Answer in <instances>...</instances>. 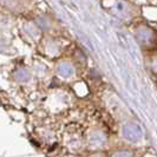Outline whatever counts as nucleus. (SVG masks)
I'll return each mask as SVG.
<instances>
[{"label":"nucleus","mask_w":157,"mask_h":157,"mask_svg":"<svg viewBox=\"0 0 157 157\" xmlns=\"http://www.w3.org/2000/svg\"><path fill=\"white\" fill-rule=\"evenodd\" d=\"M113 157H132V154L130 151H119L117 154H115Z\"/></svg>","instance_id":"obj_4"},{"label":"nucleus","mask_w":157,"mask_h":157,"mask_svg":"<svg viewBox=\"0 0 157 157\" xmlns=\"http://www.w3.org/2000/svg\"><path fill=\"white\" fill-rule=\"evenodd\" d=\"M122 134L126 141L131 142V143H137L142 141L144 136L142 126L137 123H126L122 129Z\"/></svg>","instance_id":"obj_1"},{"label":"nucleus","mask_w":157,"mask_h":157,"mask_svg":"<svg viewBox=\"0 0 157 157\" xmlns=\"http://www.w3.org/2000/svg\"><path fill=\"white\" fill-rule=\"evenodd\" d=\"M136 38L143 46H152L156 40V34L147 26H142L136 31Z\"/></svg>","instance_id":"obj_2"},{"label":"nucleus","mask_w":157,"mask_h":157,"mask_svg":"<svg viewBox=\"0 0 157 157\" xmlns=\"http://www.w3.org/2000/svg\"><path fill=\"white\" fill-rule=\"evenodd\" d=\"M113 12L118 18H122V19H126L131 16L132 13V10L130 7V5L125 2V1H117L113 6Z\"/></svg>","instance_id":"obj_3"}]
</instances>
